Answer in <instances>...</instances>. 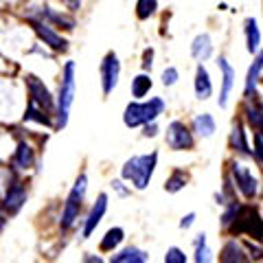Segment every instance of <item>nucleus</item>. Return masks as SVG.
<instances>
[{
	"mask_svg": "<svg viewBox=\"0 0 263 263\" xmlns=\"http://www.w3.org/2000/svg\"><path fill=\"white\" fill-rule=\"evenodd\" d=\"M178 77H180V72H178V68H174V66H169V68L162 70V84L164 86H174L178 81Z\"/></svg>",
	"mask_w": 263,
	"mask_h": 263,
	"instance_id": "obj_32",
	"label": "nucleus"
},
{
	"mask_svg": "<svg viewBox=\"0 0 263 263\" xmlns=\"http://www.w3.org/2000/svg\"><path fill=\"white\" fill-rule=\"evenodd\" d=\"M164 263H186V254L180 248H169L164 254Z\"/></svg>",
	"mask_w": 263,
	"mask_h": 263,
	"instance_id": "obj_31",
	"label": "nucleus"
},
{
	"mask_svg": "<svg viewBox=\"0 0 263 263\" xmlns=\"http://www.w3.org/2000/svg\"><path fill=\"white\" fill-rule=\"evenodd\" d=\"M145 132H143V134L145 136H156V134H158V127H156V121H152V123H145Z\"/></svg>",
	"mask_w": 263,
	"mask_h": 263,
	"instance_id": "obj_36",
	"label": "nucleus"
},
{
	"mask_svg": "<svg viewBox=\"0 0 263 263\" xmlns=\"http://www.w3.org/2000/svg\"><path fill=\"white\" fill-rule=\"evenodd\" d=\"M156 162H158V154L156 152L145 154V156H132V158L123 164L121 176L125 180H129L138 191H143V189H147V184L152 182Z\"/></svg>",
	"mask_w": 263,
	"mask_h": 263,
	"instance_id": "obj_1",
	"label": "nucleus"
},
{
	"mask_svg": "<svg viewBox=\"0 0 263 263\" xmlns=\"http://www.w3.org/2000/svg\"><path fill=\"white\" fill-rule=\"evenodd\" d=\"M193 132L195 134H200L202 138H209L213 136V132H215V119L211 117V114H197L193 119Z\"/></svg>",
	"mask_w": 263,
	"mask_h": 263,
	"instance_id": "obj_22",
	"label": "nucleus"
},
{
	"mask_svg": "<svg viewBox=\"0 0 263 263\" xmlns=\"http://www.w3.org/2000/svg\"><path fill=\"white\" fill-rule=\"evenodd\" d=\"M147 259L149 257H147L141 248H125V250H121L119 254H114L112 263H145Z\"/></svg>",
	"mask_w": 263,
	"mask_h": 263,
	"instance_id": "obj_25",
	"label": "nucleus"
},
{
	"mask_svg": "<svg viewBox=\"0 0 263 263\" xmlns=\"http://www.w3.org/2000/svg\"><path fill=\"white\" fill-rule=\"evenodd\" d=\"M75 62H66L62 70V84H60V97H57V127H66L70 114V105L75 101Z\"/></svg>",
	"mask_w": 263,
	"mask_h": 263,
	"instance_id": "obj_3",
	"label": "nucleus"
},
{
	"mask_svg": "<svg viewBox=\"0 0 263 263\" xmlns=\"http://www.w3.org/2000/svg\"><path fill=\"white\" fill-rule=\"evenodd\" d=\"M86 189H88V178L81 174L77 178L75 186L70 189L68 197H66V204L62 209V219H60V226L62 230H68L72 228V224L79 219V213L84 209V197H86Z\"/></svg>",
	"mask_w": 263,
	"mask_h": 263,
	"instance_id": "obj_4",
	"label": "nucleus"
},
{
	"mask_svg": "<svg viewBox=\"0 0 263 263\" xmlns=\"http://www.w3.org/2000/svg\"><path fill=\"white\" fill-rule=\"evenodd\" d=\"M24 84H27L29 101L31 103H35L37 108L46 110L48 114L55 112V101H53V97H51V92H48V88L44 86L42 79L35 77V75H27V77H24Z\"/></svg>",
	"mask_w": 263,
	"mask_h": 263,
	"instance_id": "obj_6",
	"label": "nucleus"
},
{
	"mask_svg": "<svg viewBox=\"0 0 263 263\" xmlns=\"http://www.w3.org/2000/svg\"><path fill=\"white\" fill-rule=\"evenodd\" d=\"M250 97V101L248 105H246V119H248V125L254 129V132H259V134H263V103H261V99H257V95H248Z\"/></svg>",
	"mask_w": 263,
	"mask_h": 263,
	"instance_id": "obj_14",
	"label": "nucleus"
},
{
	"mask_svg": "<svg viewBox=\"0 0 263 263\" xmlns=\"http://www.w3.org/2000/svg\"><path fill=\"white\" fill-rule=\"evenodd\" d=\"M99 72H101V88H103V95L108 97L114 88H117L119 84V77H121V62L117 53H108L103 57L101 62V68H99Z\"/></svg>",
	"mask_w": 263,
	"mask_h": 263,
	"instance_id": "obj_7",
	"label": "nucleus"
},
{
	"mask_svg": "<svg viewBox=\"0 0 263 263\" xmlns=\"http://www.w3.org/2000/svg\"><path fill=\"white\" fill-rule=\"evenodd\" d=\"M184 186H186V176L182 174V171H174V174L167 178V182H164V191L178 193L180 189H184Z\"/></svg>",
	"mask_w": 263,
	"mask_h": 263,
	"instance_id": "obj_29",
	"label": "nucleus"
},
{
	"mask_svg": "<svg viewBox=\"0 0 263 263\" xmlns=\"http://www.w3.org/2000/svg\"><path fill=\"white\" fill-rule=\"evenodd\" d=\"M112 186L117 189V193H119V195H127V189L123 186V182H121V180H114V182H112Z\"/></svg>",
	"mask_w": 263,
	"mask_h": 263,
	"instance_id": "obj_37",
	"label": "nucleus"
},
{
	"mask_svg": "<svg viewBox=\"0 0 263 263\" xmlns=\"http://www.w3.org/2000/svg\"><path fill=\"white\" fill-rule=\"evenodd\" d=\"M5 224H7V219H5L3 215H0V233H3V228H5Z\"/></svg>",
	"mask_w": 263,
	"mask_h": 263,
	"instance_id": "obj_39",
	"label": "nucleus"
},
{
	"mask_svg": "<svg viewBox=\"0 0 263 263\" xmlns=\"http://www.w3.org/2000/svg\"><path fill=\"white\" fill-rule=\"evenodd\" d=\"M158 9V0H136V18L149 20Z\"/></svg>",
	"mask_w": 263,
	"mask_h": 263,
	"instance_id": "obj_28",
	"label": "nucleus"
},
{
	"mask_svg": "<svg viewBox=\"0 0 263 263\" xmlns=\"http://www.w3.org/2000/svg\"><path fill=\"white\" fill-rule=\"evenodd\" d=\"M149 90H152V79L147 75H143V72L132 79V97L134 99H143Z\"/></svg>",
	"mask_w": 263,
	"mask_h": 263,
	"instance_id": "obj_27",
	"label": "nucleus"
},
{
	"mask_svg": "<svg viewBox=\"0 0 263 263\" xmlns=\"http://www.w3.org/2000/svg\"><path fill=\"white\" fill-rule=\"evenodd\" d=\"M243 35H246V48H248L250 55H254L261 48V31H259V24L254 18H246Z\"/></svg>",
	"mask_w": 263,
	"mask_h": 263,
	"instance_id": "obj_16",
	"label": "nucleus"
},
{
	"mask_svg": "<svg viewBox=\"0 0 263 263\" xmlns=\"http://www.w3.org/2000/svg\"><path fill=\"white\" fill-rule=\"evenodd\" d=\"M261 70H263V48H259V51H257V57H254V62L250 64V68H248V75H246V88H243L246 97L252 95L257 81L261 79Z\"/></svg>",
	"mask_w": 263,
	"mask_h": 263,
	"instance_id": "obj_18",
	"label": "nucleus"
},
{
	"mask_svg": "<svg viewBox=\"0 0 263 263\" xmlns=\"http://www.w3.org/2000/svg\"><path fill=\"white\" fill-rule=\"evenodd\" d=\"M105 211H108V195L101 193L97 197V202L92 204V209H90L88 217H86V224H84V239H88L90 235L97 230V226L101 224V219L105 215Z\"/></svg>",
	"mask_w": 263,
	"mask_h": 263,
	"instance_id": "obj_12",
	"label": "nucleus"
},
{
	"mask_svg": "<svg viewBox=\"0 0 263 263\" xmlns=\"http://www.w3.org/2000/svg\"><path fill=\"white\" fill-rule=\"evenodd\" d=\"M193 221H195V213H189V215H184L182 219H180V228H191L193 226Z\"/></svg>",
	"mask_w": 263,
	"mask_h": 263,
	"instance_id": "obj_35",
	"label": "nucleus"
},
{
	"mask_svg": "<svg viewBox=\"0 0 263 263\" xmlns=\"http://www.w3.org/2000/svg\"><path fill=\"white\" fill-rule=\"evenodd\" d=\"M66 5L70 7V9H79V5H81V0H64Z\"/></svg>",
	"mask_w": 263,
	"mask_h": 263,
	"instance_id": "obj_38",
	"label": "nucleus"
},
{
	"mask_svg": "<svg viewBox=\"0 0 263 263\" xmlns=\"http://www.w3.org/2000/svg\"><path fill=\"white\" fill-rule=\"evenodd\" d=\"M248 257H246V252H243V248L239 243H237L235 239H230L226 246H224V250H221V254H219V261H246Z\"/></svg>",
	"mask_w": 263,
	"mask_h": 263,
	"instance_id": "obj_26",
	"label": "nucleus"
},
{
	"mask_svg": "<svg viewBox=\"0 0 263 263\" xmlns=\"http://www.w3.org/2000/svg\"><path fill=\"white\" fill-rule=\"evenodd\" d=\"M154 60V51H152V48H147V51L143 53V70H149L152 68V62Z\"/></svg>",
	"mask_w": 263,
	"mask_h": 263,
	"instance_id": "obj_34",
	"label": "nucleus"
},
{
	"mask_svg": "<svg viewBox=\"0 0 263 263\" xmlns=\"http://www.w3.org/2000/svg\"><path fill=\"white\" fill-rule=\"evenodd\" d=\"M230 174H233L235 186L239 189L246 200H252V197L259 193V182H257V178H254V176L250 174V169H246L243 164L235 162L233 167H230Z\"/></svg>",
	"mask_w": 263,
	"mask_h": 263,
	"instance_id": "obj_9",
	"label": "nucleus"
},
{
	"mask_svg": "<svg viewBox=\"0 0 263 263\" xmlns=\"http://www.w3.org/2000/svg\"><path fill=\"white\" fill-rule=\"evenodd\" d=\"M230 147L243 156H252V152L248 149V143H246V132H243L241 123H235L233 125V132H230Z\"/></svg>",
	"mask_w": 263,
	"mask_h": 263,
	"instance_id": "obj_21",
	"label": "nucleus"
},
{
	"mask_svg": "<svg viewBox=\"0 0 263 263\" xmlns=\"http://www.w3.org/2000/svg\"><path fill=\"white\" fill-rule=\"evenodd\" d=\"M252 156L263 164V134H259V132H254V152H252Z\"/></svg>",
	"mask_w": 263,
	"mask_h": 263,
	"instance_id": "obj_33",
	"label": "nucleus"
},
{
	"mask_svg": "<svg viewBox=\"0 0 263 263\" xmlns=\"http://www.w3.org/2000/svg\"><path fill=\"white\" fill-rule=\"evenodd\" d=\"M167 145L174 152H184V149H193V134L189 132V127L184 125L182 121H174L169 123L167 127Z\"/></svg>",
	"mask_w": 263,
	"mask_h": 263,
	"instance_id": "obj_8",
	"label": "nucleus"
},
{
	"mask_svg": "<svg viewBox=\"0 0 263 263\" xmlns=\"http://www.w3.org/2000/svg\"><path fill=\"white\" fill-rule=\"evenodd\" d=\"M164 112V101L160 97H154L149 101H134L123 112V123L127 127H141L145 123H152Z\"/></svg>",
	"mask_w": 263,
	"mask_h": 263,
	"instance_id": "obj_2",
	"label": "nucleus"
},
{
	"mask_svg": "<svg viewBox=\"0 0 263 263\" xmlns=\"http://www.w3.org/2000/svg\"><path fill=\"white\" fill-rule=\"evenodd\" d=\"M195 261L197 263H206L211 261V250H209V246H206V235H197V239H195Z\"/></svg>",
	"mask_w": 263,
	"mask_h": 263,
	"instance_id": "obj_30",
	"label": "nucleus"
},
{
	"mask_svg": "<svg viewBox=\"0 0 263 263\" xmlns=\"http://www.w3.org/2000/svg\"><path fill=\"white\" fill-rule=\"evenodd\" d=\"M24 202H27V186H24L20 180H15V182L7 186V193L3 197V209L9 213V215H15V213L24 206Z\"/></svg>",
	"mask_w": 263,
	"mask_h": 263,
	"instance_id": "obj_11",
	"label": "nucleus"
},
{
	"mask_svg": "<svg viewBox=\"0 0 263 263\" xmlns=\"http://www.w3.org/2000/svg\"><path fill=\"white\" fill-rule=\"evenodd\" d=\"M217 66L221 70V90H219L217 103H219V108H226L228 97H230V92H233V88H235V70H233V66L224 60V57H219L217 60Z\"/></svg>",
	"mask_w": 263,
	"mask_h": 263,
	"instance_id": "obj_13",
	"label": "nucleus"
},
{
	"mask_svg": "<svg viewBox=\"0 0 263 263\" xmlns=\"http://www.w3.org/2000/svg\"><path fill=\"white\" fill-rule=\"evenodd\" d=\"M233 233H243L248 237H254L257 241L263 239V219L259 217L257 209L252 206H237L235 219L228 226Z\"/></svg>",
	"mask_w": 263,
	"mask_h": 263,
	"instance_id": "obj_5",
	"label": "nucleus"
},
{
	"mask_svg": "<svg viewBox=\"0 0 263 263\" xmlns=\"http://www.w3.org/2000/svg\"><path fill=\"white\" fill-rule=\"evenodd\" d=\"M11 162H13L15 169H31L33 162H35V152H33V147L27 145V143H20L18 149H15V154H13Z\"/></svg>",
	"mask_w": 263,
	"mask_h": 263,
	"instance_id": "obj_19",
	"label": "nucleus"
},
{
	"mask_svg": "<svg viewBox=\"0 0 263 263\" xmlns=\"http://www.w3.org/2000/svg\"><path fill=\"white\" fill-rule=\"evenodd\" d=\"M35 13H37L40 20H44V22H48V24H57V27H64L66 31H72V29H75V20L68 18V15H64V13L53 11L51 7H40V9H35Z\"/></svg>",
	"mask_w": 263,
	"mask_h": 263,
	"instance_id": "obj_15",
	"label": "nucleus"
},
{
	"mask_svg": "<svg viewBox=\"0 0 263 263\" xmlns=\"http://www.w3.org/2000/svg\"><path fill=\"white\" fill-rule=\"evenodd\" d=\"M24 121H33V123H40V125H46V127H51L53 125V121H51V114H48L46 110L42 108H37L35 103H31L27 105V112H24Z\"/></svg>",
	"mask_w": 263,
	"mask_h": 263,
	"instance_id": "obj_23",
	"label": "nucleus"
},
{
	"mask_svg": "<svg viewBox=\"0 0 263 263\" xmlns=\"http://www.w3.org/2000/svg\"><path fill=\"white\" fill-rule=\"evenodd\" d=\"M31 24H33V29H35L37 37L42 40V42H44L48 48H53V51H60V53L68 48V42H66V40H64L48 22L40 20V18H33V15H31Z\"/></svg>",
	"mask_w": 263,
	"mask_h": 263,
	"instance_id": "obj_10",
	"label": "nucleus"
},
{
	"mask_svg": "<svg viewBox=\"0 0 263 263\" xmlns=\"http://www.w3.org/2000/svg\"><path fill=\"white\" fill-rule=\"evenodd\" d=\"M195 97L200 99V101H204V99H209L213 95V84H211V77H209V70L204 68V66L200 64L195 70Z\"/></svg>",
	"mask_w": 263,
	"mask_h": 263,
	"instance_id": "obj_17",
	"label": "nucleus"
},
{
	"mask_svg": "<svg viewBox=\"0 0 263 263\" xmlns=\"http://www.w3.org/2000/svg\"><path fill=\"white\" fill-rule=\"evenodd\" d=\"M125 239V233H123V228H119V226H114V228H110L108 233H105V237L101 239V252H112L117 246H121V241Z\"/></svg>",
	"mask_w": 263,
	"mask_h": 263,
	"instance_id": "obj_24",
	"label": "nucleus"
},
{
	"mask_svg": "<svg viewBox=\"0 0 263 263\" xmlns=\"http://www.w3.org/2000/svg\"><path fill=\"white\" fill-rule=\"evenodd\" d=\"M191 55L195 57L197 62H206L209 57L213 55V44H211V37L206 33H202V35H197L191 44Z\"/></svg>",
	"mask_w": 263,
	"mask_h": 263,
	"instance_id": "obj_20",
	"label": "nucleus"
}]
</instances>
